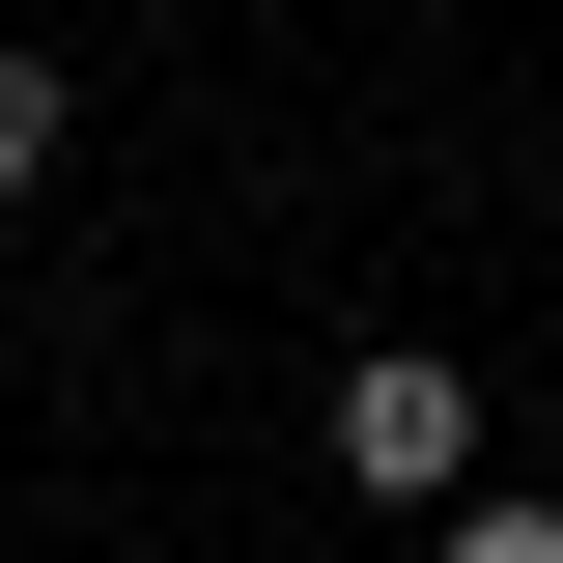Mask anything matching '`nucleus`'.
Segmentation results:
<instances>
[{"instance_id":"f03ea898","label":"nucleus","mask_w":563,"mask_h":563,"mask_svg":"<svg viewBox=\"0 0 563 563\" xmlns=\"http://www.w3.org/2000/svg\"><path fill=\"white\" fill-rule=\"evenodd\" d=\"M57 141H85V113H57V57H0V198H57Z\"/></svg>"},{"instance_id":"f257e3e1","label":"nucleus","mask_w":563,"mask_h":563,"mask_svg":"<svg viewBox=\"0 0 563 563\" xmlns=\"http://www.w3.org/2000/svg\"><path fill=\"white\" fill-rule=\"evenodd\" d=\"M339 479H366V507H451V479H479V366L366 339V366H339Z\"/></svg>"}]
</instances>
